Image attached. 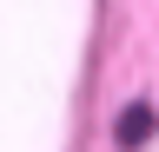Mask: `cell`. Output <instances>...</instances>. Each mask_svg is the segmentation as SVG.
<instances>
[{"label": "cell", "instance_id": "obj_1", "mask_svg": "<svg viewBox=\"0 0 159 152\" xmlns=\"http://www.w3.org/2000/svg\"><path fill=\"white\" fill-rule=\"evenodd\" d=\"M152 126H159V112H152V106H126V112H119V145H126V152H133V145H146V139H152Z\"/></svg>", "mask_w": 159, "mask_h": 152}]
</instances>
